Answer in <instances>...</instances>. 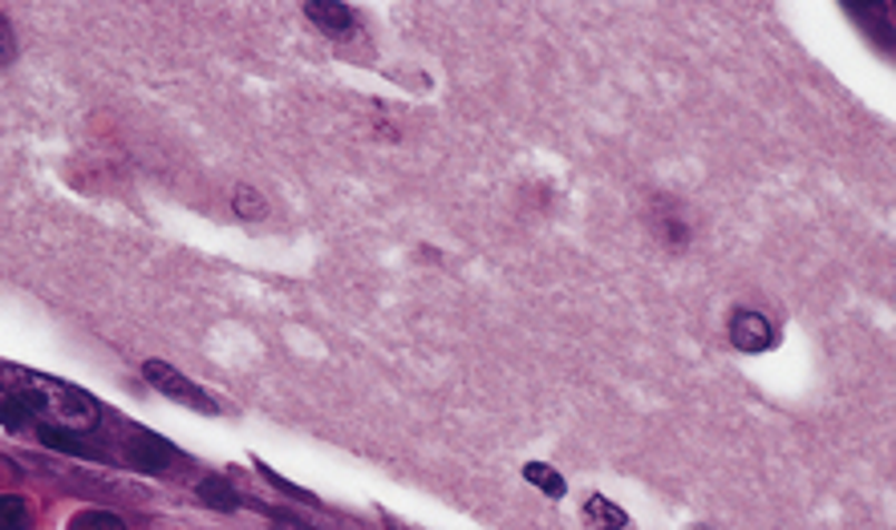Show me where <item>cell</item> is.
<instances>
[{
  "mask_svg": "<svg viewBox=\"0 0 896 530\" xmlns=\"http://www.w3.org/2000/svg\"><path fill=\"white\" fill-rule=\"evenodd\" d=\"M0 393H9V398H17L29 409L33 430L37 425H57V430H69V433H94L101 421L98 401H94L86 389L66 385V381H57V376H46V373H29V369L4 365L0 369Z\"/></svg>",
  "mask_w": 896,
  "mask_h": 530,
  "instance_id": "1",
  "label": "cell"
},
{
  "mask_svg": "<svg viewBox=\"0 0 896 530\" xmlns=\"http://www.w3.org/2000/svg\"><path fill=\"white\" fill-rule=\"evenodd\" d=\"M143 376H146V385H155L163 398L179 401V405L199 409V413H220V401H215L207 389L195 385L191 376H183L175 365H167V361H146Z\"/></svg>",
  "mask_w": 896,
  "mask_h": 530,
  "instance_id": "2",
  "label": "cell"
},
{
  "mask_svg": "<svg viewBox=\"0 0 896 530\" xmlns=\"http://www.w3.org/2000/svg\"><path fill=\"white\" fill-rule=\"evenodd\" d=\"M126 462L143 470V474H163V470H171V462H179V450L158 442L155 433L143 430V425H130L126 430Z\"/></svg>",
  "mask_w": 896,
  "mask_h": 530,
  "instance_id": "3",
  "label": "cell"
},
{
  "mask_svg": "<svg viewBox=\"0 0 896 530\" xmlns=\"http://www.w3.org/2000/svg\"><path fill=\"white\" fill-rule=\"evenodd\" d=\"M727 336L739 353H767V349H775V341H779V336H775V324L754 308L734 312L727 324Z\"/></svg>",
  "mask_w": 896,
  "mask_h": 530,
  "instance_id": "4",
  "label": "cell"
},
{
  "mask_svg": "<svg viewBox=\"0 0 896 530\" xmlns=\"http://www.w3.org/2000/svg\"><path fill=\"white\" fill-rule=\"evenodd\" d=\"M304 17L316 24V29H325L333 37H345L353 29V9L341 4V0H309L304 4Z\"/></svg>",
  "mask_w": 896,
  "mask_h": 530,
  "instance_id": "5",
  "label": "cell"
},
{
  "mask_svg": "<svg viewBox=\"0 0 896 530\" xmlns=\"http://www.w3.org/2000/svg\"><path fill=\"white\" fill-rule=\"evenodd\" d=\"M581 522H584V530H625L629 514L616 507V502H608L605 494H588L581 507Z\"/></svg>",
  "mask_w": 896,
  "mask_h": 530,
  "instance_id": "6",
  "label": "cell"
},
{
  "mask_svg": "<svg viewBox=\"0 0 896 530\" xmlns=\"http://www.w3.org/2000/svg\"><path fill=\"white\" fill-rule=\"evenodd\" d=\"M195 498H199L203 507L212 510H224V514H232V510H240L244 502H240V490L227 482L224 474H203L199 487H195Z\"/></svg>",
  "mask_w": 896,
  "mask_h": 530,
  "instance_id": "7",
  "label": "cell"
},
{
  "mask_svg": "<svg viewBox=\"0 0 896 530\" xmlns=\"http://www.w3.org/2000/svg\"><path fill=\"white\" fill-rule=\"evenodd\" d=\"M524 482L527 487H536V490H544L548 498H564L568 494V482H564L552 465H544V462H527L524 465Z\"/></svg>",
  "mask_w": 896,
  "mask_h": 530,
  "instance_id": "8",
  "label": "cell"
},
{
  "mask_svg": "<svg viewBox=\"0 0 896 530\" xmlns=\"http://www.w3.org/2000/svg\"><path fill=\"white\" fill-rule=\"evenodd\" d=\"M33 527V510L21 494H0V530H29Z\"/></svg>",
  "mask_w": 896,
  "mask_h": 530,
  "instance_id": "9",
  "label": "cell"
},
{
  "mask_svg": "<svg viewBox=\"0 0 896 530\" xmlns=\"http://www.w3.org/2000/svg\"><path fill=\"white\" fill-rule=\"evenodd\" d=\"M0 425H4L9 433H29L33 430V418H29V409H25L17 398L0 393Z\"/></svg>",
  "mask_w": 896,
  "mask_h": 530,
  "instance_id": "10",
  "label": "cell"
},
{
  "mask_svg": "<svg viewBox=\"0 0 896 530\" xmlns=\"http://www.w3.org/2000/svg\"><path fill=\"white\" fill-rule=\"evenodd\" d=\"M69 530H126V522L110 510H81L78 519L69 522Z\"/></svg>",
  "mask_w": 896,
  "mask_h": 530,
  "instance_id": "11",
  "label": "cell"
},
{
  "mask_svg": "<svg viewBox=\"0 0 896 530\" xmlns=\"http://www.w3.org/2000/svg\"><path fill=\"white\" fill-rule=\"evenodd\" d=\"M232 207H236L240 219H264V210H269V207H264V195H256L247 183H244V187H236V199H232Z\"/></svg>",
  "mask_w": 896,
  "mask_h": 530,
  "instance_id": "12",
  "label": "cell"
},
{
  "mask_svg": "<svg viewBox=\"0 0 896 530\" xmlns=\"http://www.w3.org/2000/svg\"><path fill=\"white\" fill-rule=\"evenodd\" d=\"M658 232H661V239H665L670 247H685V244H690V227H685L678 215H665V219L658 223Z\"/></svg>",
  "mask_w": 896,
  "mask_h": 530,
  "instance_id": "13",
  "label": "cell"
},
{
  "mask_svg": "<svg viewBox=\"0 0 896 530\" xmlns=\"http://www.w3.org/2000/svg\"><path fill=\"white\" fill-rule=\"evenodd\" d=\"M12 61H17V33H12L9 17L0 12V69L12 66Z\"/></svg>",
  "mask_w": 896,
  "mask_h": 530,
  "instance_id": "14",
  "label": "cell"
},
{
  "mask_svg": "<svg viewBox=\"0 0 896 530\" xmlns=\"http://www.w3.org/2000/svg\"><path fill=\"white\" fill-rule=\"evenodd\" d=\"M256 470H260V474H264V478H269V482H272V487H281V490H284V494H292V498H301V502H313V494H309V490H301V487H292V482H289V478H281V474H276V470H272V465H264V462H256Z\"/></svg>",
  "mask_w": 896,
  "mask_h": 530,
  "instance_id": "15",
  "label": "cell"
},
{
  "mask_svg": "<svg viewBox=\"0 0 896 530\" xmlns=\"http://www.w3.org/2000/svg\"><path fill=\"white\" fill-rule=\"evenodd\" d=\"M702 530H707V527H702Z\"/></svg>",
  "mask_w": 896,
  "mask_h": 530,
  "instance_id": "16",
  "label": "cell"
}]
</instances>
